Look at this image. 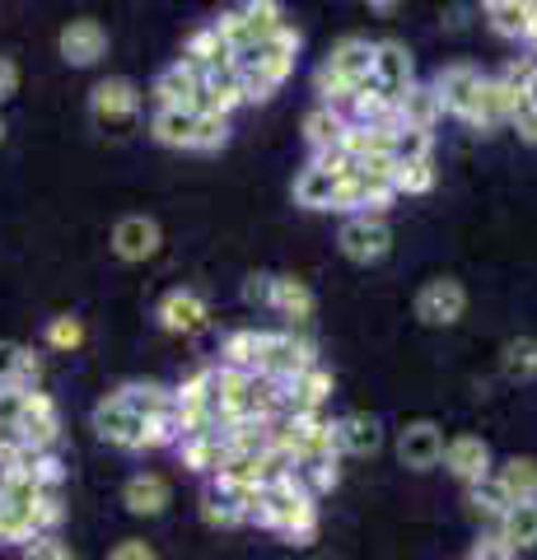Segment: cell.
I'll use <instances>...</instances> for the list:
<instances>
[{
  "instance_id": "5bb4252c",
  "label": "cell",
  "mask_w": 537,
  "mask_h": 560,
  "mask_svg": "<svg viewBox=\"0 0 537 560\" xmlns=\"http://www.w3.org/2000/svg\"><path fill=\"white\" fill-rule=\"evenodd\" d=\"M518 103H524V98H518V90H510V84L500 80V75H495V80L487 75V84H481V94H477V103H472V113H467L463 121H467L472 131L510 127L514 113H518Z\"/></svg>"
},
{
  "instance_id": "5b68a950",
  "label": "cell",
  "mask_w": 537,
  "mask_h": 560,
  "mask_svg": "<svg viewBox=\"0 0 537 560\" xmlns=\"http://www.w3.org/2000/svg\"><path fill=\"white\" fill-rule=\"evenodd\" d=\"M215 28H220V38L230 43V57H238V51H248L257 43L276 38V33L285 28V10L276 5V0H248V5L220 14Z\"/></svg>"
},
{
  "instance_id": "7a4b0ae2",
  "label": "cell",
  "mask_w": 537,
  "mask_h": 560,
  "mask_svg": "<svg viewBox=\"0 0 537 560\" xmlns=\"http://www.w3.org/2000/svg\"><path fill=\"white\" fill-rule=\"evenodd\" d=\"M253 523L257 528L281 533L285 541H308L318 533V495L300 477L271 481V486H262V500H257Z\"/></svg>"
},
{
  "instance_id": "ba28073f",
  "label": "cell",
  "mask_w": 537,
  "mask_h": 560,
  "mask_svg": "<svg viewBox=\"0 0 537 560\" xmlns=\"http://www.w3.org/2000/svg\"><path fill=\"white\" fill-rule=\"evenodd\" d=\"M370 84L384 98L393 103H402L407 90L416 84V61H411V51L407 43H397V38H384V43H374V66H370Z\"/></svg>"
},
{
  "instance_id": "4dcf8cb0",
  "label": "cell",
  "mask_w": 537,
  "mask_h": 560,
  "mask_svg": "<svg viewBox=\"0 0 537 560\" xmlns=\"http://www.w3.org/2000/svg\"><path fill=\"white\" fill-rule=\"evenodd\" d=\"M43 378V360L33 355L20 341H0V388L5 383H20V388H33Z\"/></svg>"
},
{
  "instance_id": "f1b7e54d",
  "label": "cell",
  "mask_w": 537,
  "mask_h": 560,
  "mask_svg": "<svg viewBox=\"0 0 537 560\" xmlns=\"http://www.w3.org/2000/svg\"><path fill=\"white\" fill-rule=\"evenodd\" d=\"M491 477L510 495V504H537V458H510L491 467Z\"/></svg>"
},
{
  "instance_id": "60d3db41",
  "label": "cell",
  "mask_w": 537,
  "mask_h": 560,
  "mask_svg": "<svg viewBox=\"0 0 537 560\" xmlns=\"http://www.w3.org/2000/svg\"><path fill=\"white\" fill-rule=\"evenodd\" d=\"M33 393L38 388H20V383H5V388H0V430H20Z\"/></svg>"
},
{
  "instance_id": "6da1fadb",
  "label": "cell",
  "mask_w": 537,
  "mask_h": 560,
  "mask_svg": "<svg viewBox=\"0 0 537 560\" xmlns=\"http://www.w3.org/2000/svg\"><path fill=\"white\" fill-rule=\"evenodd\" d=\"M294 57H300V28H290V24L276 33V38L238 51L234 75H238V84H244V103H267L290 80Z\"/></svg>"
},
{
  "instance_id": "ffe728a7",
  "label": "cell",
  "mask_w": 537,
  "mask_h": 560,
  "mask_svg": "<svg viewBox=\"0 0 537 560\" xmlns=\"http://www.w3.org/2000/svg\"><path fill=\"white\" fill-rule=\"evenodd\" d=\"M57 47H61L66 66H94V61L108 57V28L98 20H71L61 28Z\"/></svg>"
},
{
  "instance_id": "484cf974",
  "label": "cell",
  "mask_w": 537,
  "mask_h": 560,
  "mask_svg": "<svg viewBox=\"0 0 537 560\" xmlns=\"http://www.w3.org/2000/svg\"><path fill=\"white\" fill-rule=\"evenodd\" d=\"M178 458H183L187 471H197V477L211 481L215 471L224 467V458H230V453H224V434L220 430H211V434H183V440H178Z\"/></svg>"
},
{
  "instance_id": "b9f144b4",
  "label": "cell",
  "mask_w": 537,
  "mask_h": 560,
  "mask_svg": "<svg viewBox=\"0 0 537 560\" xmlns=\"http://www.w3.org/2000/svg\"><path fill=\"white\" fill-rule=\"evenodd\" d=\"M271 290H276V276L253 271V276L244 280V304H248V308H271Z\"/></svg>"
},
{
  "instance_id": "9a60e30c",
  "label": "cell",
  "mask_w": 537,
  "mask_h": 560,
  "mask_svg": "<svg viewBox=\"0 0 537 560\" xmlns=\"http://www.w3.org/2000/svg\"><path fill=\"white\" fill-rule=\"evenodd\" d=\"M197 94H201V75H197V70H187L183 61L164 66L160 75H154V84H150L154 113H173V108L197 113Z\"/></svg>"
},
{
  "instance_id": "d590c367",
  "label": "cell",
  "mask_w": 537,
  "mask_h": 560,
  "mask_svg": "<svg viewBox=\"0 0 537 560\" xmlns=\"http://www.w3.org/2000/svg\"><path fill=\"white\" fill-rule=\"evenodd\" d=\"M430 150H435V136L416 131V127H397L393 140H388L393 164H421V160H430Z\"/></svg>"
},
{
  "instance_id": "2e32d148",
  "label": "cell",
  "mask_w": 537,
  "mask_h": 560,
  "mask_svg": "<svg viewBox=\"0 0 537 560\" xmlns=\"http://www.w3.org/2000/svg\"><path fill=\"white\" fill-rule=\"evenodd\" d=\"M154 318H160V327L173 331V337H192V331L211 323V304H206L197 290H168L160 308H154Z\"/></svg>"
},
{
  "instance_id": "f546056e",
  "label": "cell",
  "mask_w": 537,
  "mask_h": 560,
  "mask_svg": "<svg viewBox=\"0 0 537 560\" xmlns=\"http://www.w3.org/2000/svg\"><path fill=\"white\" fill-rule=\"evenodd\" d=\"M487 24L500 33V38H528V20H533V0H487L481 5Z\"/></svg>"
},
{
  "instance_id": "ee69618b",
  "label": "cell",
  "mask_w": 537,
  "mask_h": 560,
  "mask_svg": "<svg viewBox=\"0 0 537 560\" xmlns=\"http://www.w3.org/2000/svg\"><path fill=\"white\" fill-rule=\"evenodd\" d=\"M108 560H160V556H154L150 541H141V537H127V541H117V547L108 551Z\"/></svg>"
},
{
  "instance_id": "7c38bea8",
  "label": "cell",
  "mask_w": 537,
  "mask_h": 560,
  "mask_svg": "<svg viewBox=\"0 0 537 560\" xmlns=\"http://www.w3.org/2000/svg\"><path fill=\"white\" fill-rule=\"evenodd\" d=\"M332 401V374L314 364V370H304L294 383L281 388V416L290 420H308V416H323V407Z\"/></svg>"
},
{
  "instance_id": "f6af8a7d",
  "label": "cell",
  "mask_w": 537,
  "mask_h": 560,
  "mask_svg": "<svg viewBox=\"0 0 537 560\" xmlns=\"http://www.w3.org/2000/svg\"><path fill=\"white\" fill-rule=\"evenodd\" d=\"M467 560H514V551H510V547H505V541H500V537H481Z\"/></svg>"
},
{
  "instance_id": "cb8c5ba5",
  "label": "cell",
  "mask_w": 537,
  "mask_h": 560,
  "mask_svg": "<svg viewBox=\"0 0 537 560\" xmlns=\"http://www.w3.org/2000/svg\"><path fill=\"white\" fill-rule=\"evenodd\" d=\"M168 500H173V490L160 471H136V477L122 486V504L136 518H160L168 510Z\"/></svg>"
},
{
  "instance_id": "603a6c76",
  "label": "cell",
  "mask_w": 537,
  "mask_h": 560,
  "mask_svg": "<svg viewBox=\"0 0 537 560\" xmlns=\"http://www.w3.org/2000/svg\"><path fill=\"white\" fill-rule=\"evenodd\" d=\"M187 70H197V75H211V70H224V66H234L230 57V43L220 38V28L215 24H201L192 38L183 43V57H178Z\"/></svg>"
},
{
  "instance_id": "ac0fdd59",
  "label": "cell",
  "mask_w": 537,
  "mask_h": 560,
  "mask_svg": "<svg viewBox=\"0 0 537 560\" xmlns=\"http://www.w3.org/2000/svg\"><path fill=\"white\" fill-rule=\"evenodd\" d=\"M397 458H402V467H411V471L440 467V458H444V430L435 425V420H411V425L397 434Z\"/></svg>"
},
{
  "instance_id": "ab89813d",
  "label": "cell",
  "mask_w": 537,
  "mask_h": 560,
  "mask_svg": "<svg viewBox=\"0 0 537 560\" xmlns=\"http://www.w3.org/2000/svg\"><path fill=\"white\" fill-rule=\"evenodd\" d=\"M43 341H47L51 350H80V346H84V323L71 318V313H61V318H51V323L43 327Z\"/></svg>"
},
{
  "instance_id": "1f68e13d",
  "label": "cell",
  "mask_w": 537,
  "mask_h": 560,
  "mask_svg": "<svg viewBox=\"0 0 537 560\" xmlns=\"http://www.w3.org/2000/svg\"><path fill=\"white\" fill-rule=\"evenodd\" d=\"M495 537L510 551H533L537 547V504H510L505 518L495 523Z\"/></svg>"
},
{
  "instance_id": "8fae6325",
  "label": "cell",
  "mask_w": 537,
  "mask_h": 560,
  "mask_svg": "<svg viewBox=\"0 0 537 560\" xmlns=\"http://www.w3.org/2000/svg\"><path fill=\"white\" fill-rule=\"evenodd\" d=\"M463 313H467V290L454 276L425 280L421 294H416V318H421L425 327H454Z\"/></svg>"
},
{
  "instance_id": "e0dca14e",
  "label": "cell",
  "mask_w": 537,
  "mask_h": 560,
  "mask_svg": "<svg viewBox=\"0 0 537 560\" xmlns=\"http://www.w3.org/2000/svg\"><path fill=\"white\" fill-rule=\"evenodd\" d=\"M448 477H458L463 486H477L491 477V448L487 440H477V434H454V440H444V458Z\"/></svg>"
},
{
  "instance_id": "f35d334b",
  "label": "cell",
  "mask_w": 537,
  "mask_h": 560,
  "mask_svg": "<svg viewBox=\"0 0 537 560\" xmlns=\"http://www.w3.org/2000/svg\"><path fill=\"white\" fill-rule=\"evenodd\" d=\"M430 187H435V164H430V160L397 164V173H393V191H397V197H425Z\"/></svg>"
},
{
  "instance_id": "c3c4849f",
  "label": "cell",
  "mask_w": 537,
  "mask_h": 560,
  "mask_svg": "<svg viewBox=\"0 0 537 560\" xmlns=\"http://www.w3.org/2000/svg\"><path fill=\"white\" fill-rule=\"evenodd\" d=\"M518 98H524V108H537V70L528 75V84H524V90H518Z\"/></svg>"
},
{
  "instance_id": "d6986e66",
  "label": "cell",
  "mask_w": 537,
  "mask_h": 560,
  "mask_svg": "<svg viewBox=\"0 0 537 560\" xmlns=\"http://www.w3.org/2000/svg\"><path fill=\"white\" fill-rule=\"evenodd\" d=\"M20 444L28 448V453H51L57 448V440H61V416H57V401H51L47 393H33V401H28V411H24V420H20Z\"/></svg>"
},
{
  "instance_id": "30bf717a",
  "label": "cell",
  "mask_w": 537,
  "mask_h": 560,
  "mask_svg": "<svg viewBox=\"0 0 537 560\" xmlns=\"http://www.w3.org/2000/svg\"><path fill=\"white\" fill-rule=\"evenodd\" d=\"M90 113H94L98 127H131L136 113H141V84L127 80V75L98 80L94 94H90Z\"/></svg>"
},
{
  "instance_id": "3957f363",
  "label": "cell",
  "mask_w": 537,
  "mask_h": 560,
  "mask_svg": "<svg viewBox=\"0 0 537 560\" xmlns=\"http://www.w3.org/2000/svg\"><path fill=\"white\" fill-rule=\"evenodd\" d=\"M370 66H374V43L370 38H341L332 51H327V61L318 66V103L327 108H351V98L360 94V84H370Z\"/></svg>"
},
{
  "instance_id": "44dd1931",
  "label": "cell",
  "mask_w": 537,
  "mask_h": 560,
  "mask_svg": "<svg viewBox=\"0 0 537 560\" xmlns=\"http://www.w3.org/2000/svg\"><path fill=\"white\" fill-rule=\"evenodd\" d=\"M337 430V453H351V458H374L384 448V425L365 411H346L332 420Z\"/></svg>"
},
{
  "instance_id": "836d02e7",
  "label": "cell",
  "mask_w": 537,
  "mask_h": 560,
  "mask_svg": "<svg viewBox=\"0 0 537 560\" xmlns=\"http://www.w3.org/2000/svg\"><path fill=\"white\" fill-rule=\"evenodd\" d=\"M397 117H402V127H416V131H430V136H435V121L444 117V108H440V98H435V90H430V84H411L407 98L397 103Z\"/></svg>"
},
{
  "instance_id": "4316f807",
  "label": "cell",
  "mask_w": 537,
  "mask_h": 560,
  "mask_svg": "<svg viewBox=\"0 0 537 560\" xmlns=\"http://www.w3.org/2000/svg\"><path fill=\"white\" fill-rule=\"evenodd\" d=\"M314 290L304 285L300 276H276V290H271V313L276 318H285V323H308L314 318Z\"/></svg>"
},
{
  "instance_id": "4fadbf2b",
  "label": "cell",
  "mask_w": 537,
  "mask_h": 560,
  "mask_svg": "<svg viewBox=\"0 0 537 560\" xmlns=\"http://www.w3.org/2000/svg\"><path fill=\"white\" fill-rule=\"evenodd\" d=\"M94 430H98L103 444H113V448H122V453H141L145 448V420L131 416L117 397H103L98 407H94Z\"/></svg>"
},
{
  "instance_id": "9c48e42d",
  "label": "cell",
  "mask_w": 537,
  "mask_h": 560,
  "mask_svg": "<svg viewBox=\"0 0 537 560\" xmlns=\"http://www.w3.org/2000/svg\"><path fill=\"white\" fill-rule=\"evenodd\" d=\"M337 243L355 267H374V261H384L393 253V230H388V220H378V215H351L341 224Z\"/></svg>"
},
{
  "instance_id": "7dc6e473",
  "label": "cell",
  "mask_w": 537,
  "mask_h": 560,
  "mask_svg": "<svg viewBox=\"0 0 537 560\" xmlns=\"http://www.w3.org/2000/svg\"><path fill=\"white\" fill-rule=\"evenodd\" d=\"M14 90H20V66L14 57H0V103L14 98Z\"/></svg>"
},
{
  "instance_id": "bcb514c9",
  "label": "cell",
  "mask_w": 537,
  "mask_h": 560,
  "mask_svg": "<svg viewBox=\"0 0 537 560\" xmlns=\"http://www.w3.org/2000/svg\"><path fill=\"white\" fill-rule=\"evenodd\" d=\"M510 127L518 131V140H528V145H537V108H524V103H518V113H514Z\"/></svg>"
},
{
  "instance_id": "7402d4cb",
  "label": "cell",
  "mask_w": 537,
  "mask_h": 560,
  "mask_svg": "<svg viewBox=\"0 0 537 560\" xmlns=\"http://www.w3.org/2000/svg\"><path fill=\"white\" fill-rule=\"evenodd\" d=\"M160 243H164V234L150 215H127V220H117V230H113V253L122 261H150L160 253Z\"/></svg>"
},
{
  "instance_id": "74e56055",
  "label": "cell",
  "mask_w": 537,
  "mask_h": 560,
  "mask_svg": "<svg viewBox=\"0 0 537 560\" xmlns=\"http://www.w3.org/2000/svg\"><path fill=\"white\" fill-rule=\"evenodd\" d=\"M500 364H505V374H510L514 383L537 378V341H533V337H514V341L505 346V355H500Z\"/></svg>"
},
{
  "instance_id": "52a82bcc",
  "label": "cell",
  "mask_w": 537,
  "mask_h": 560,
  "mask_svg": "<svg viewBox=\"0 0 537 560\" xmlns=\"http://www.w3.org/2000/svg\"><path fill=\"white\" fill-rule=\"evenodd\" d=\"M481 84H487L481 66H472V61H448V66H440V75L430 80V90H435L444 117H458V121H463L467 113H472Z\"/></svg>"
},
{
  "instance_id": "277c9868",
  "label": "cell",
  "mask_w": 537,
  "mask_h": 560,
  "mask_svg": "<svg viewBox=\"0 0 537 560\" xmlns=\"http://www.w3.org/2000/svg\"><path fill=\"white\" fill-rule=\"evenodd\" d=\"M150 136L160 145L173 150H220L230 140V117H215V113H154L150 117Z\"/></svg>"
},
{
  "instance_id": "83f0119b",
  "label": "cell",
  "mask_w": 537,
  "mask_h": 560,
  "mask_svg": "<svg viewBox=\"0 0 537 560\" xmlns=\"http://www.w3.org/2000/svg\"><path fill=\"white\" fill-rule=\"evenodd\" d=\"M346 127H351V117H346L341 108H327V103L308 108V117H304V140H308V150H314V154L337 150L341 136H346Z\"/></svg>"
},
{
  "instance_id": "e575fe53",
  "label": "cell",
  "mask_w": 537,
  "mask_h": 560,
  "mask_svg": "<svg viewBox=\"0 0 537 560\" xmlns=\"http://www.w3.org/2000/svg\"><path fill=\"white\" fill-rule=\"evenodd\" d=\"M131 416H141V420H154V416H168L173 411V393L160 388V383H127V388H117L113 393Z\"/></svg>"
},
{
  "instance_id": "8992f818",
  "label": "cell",
  "mask_w": 537,
  "mask_h": 560,
  "mask_svg": "<svg viewBox=\"0 0 537 560\" xmlns=\"http://www.w3.org/2000/svg\"><path fill=\"white\" fill-rule=\"evenodd\" d=\"M314 364H318V350L308 346L304 337H294V331H271L267 355H262V364H257V374H262L267 383H276V388H285V383H294L304 370H314Z\"/></svg>"
},
{
  "instance_id": "7bdbcfd3",
  "label": "cell",
  "mask_w": 537,
  "mask_h": 560,
  "mask_svg": "<svg viewBox=\"0 0 537 560\" xmlns=\"http://www.w3.org/2000/svg\"><path fill=\"white\" fill-rule=\"evenodd\" d=\"M24 560H75L71 547H66L61 537H38V541H28L24 547Z\"/></svg>"
},
{
  "instance_id": "681fc988",
  "label": "cell",
  "mask_w": 537,
  "mask_h": 560,
  "mask_svg": "<svg viewBox=\"0 0 537 560\" xmlns=\"http://www.w3.org/2000/svg\"><path fill=\"white\" fill-rule=\"evenodd\" d=\"M0 140H5V117H0Z\"/></svg>"
},
{
  "instance_id": "8d00e7d4",
  "label": "cell",
  "mask_w": 537,
  "mask_h": 560,
  "mask_svg": "<svg viewBox=\"0 0 537 560\" xmlns=\"http://www.w3.org/2000/svg\"><path fill=\"white\" fill-rule=\"evenodd\" d=\"M467 504H472V510H477L481 518L500 523V518H505V510H510V495L500 490V481H495V477H487V481L467 486Z\"/></svg>"
},
{
  "instance_id": "d4e9b609",
  "label": "cell",
  "mask_w": 537,
  "mask_h": 560,
  "mask_svg": "<svg viewBox=\"0 0 537 560\" xmlns=\"http://www.w3.org/2000/svg\"><path fill=\"white\" fill-rule=\"evenodd\" d=\"M267 341H271V331H262V327H238V331L224 337L220 364H224V370H238V374H257V364H262V355H267Z\"/></svg>"
},
{
  "instance_id": "d6a6232c",
  "label": "cell",
  "mask_w": 537,
  "mask_h": 560,
  "mask_svg": "<svg viewBox=\"0 0 537 560\" xmlns=\"http://www.w3.org/2000/svg\"><path fill=\"white\" fill-rule=\"evenodd\" d=\"M337 173H327V168H318V164H308L300 178H294V201H300L304 210H332V201H337Z\"/></svg>"
}]
</instances>
